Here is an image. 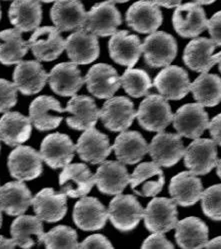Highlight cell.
Instances as JSON below:
<instances>
[{"label":"cell","instance_id":"1","mask_svg":"<svg viewBox=\"0 0 221 249\" xmlns=\"http://www.w3.org/2000/svg\"><path fill=\"white\" fill-rule=\"evenodd\" d=\"M136 118L145 130L162 132L172 122L173 114L166 98L159 94H150L140 103Z\"/></svg>","mask_w":221,"mask_h":249},{"label":"cell","instance_id":"2","mask_svg":"<svg viewBox=\"0 0 221 249\" xmlns=\"http://www.w3.org/2000/svg\"><path fill=\"white\" fill-rule=\"evenodd\" d=\"M142 53L148 66L153 68L166 67L176 57L177 43L171 34L164 31H155L144 39Z\"/></svg>","mask_w":221,"mask_h":249},{"label":"cell","instance_id":"3","mask_svg":"<svg viewBox=\"0 0 221 249\" xmlns=\"http://www.w3.org/2000/svg\"><path fill=\"white\" fill-rule=\"evenodd\" d=\"M177 204L173 199L153 198L143 211L144 225L150 232L165 233L174 229L178 222Z\"/></svg>","mask_w":221,"mask_h":249},{"label":"cell","instance_id":"4","mask_svg":"<svg viewBox=\"0 0 221 249\" xmlns=\"http://www.w3.org/2000/svg\"><path fill=\"white\" fill-rule=\"evenodd\" d=\"M143 207L130 194H117L110 201L108 218L112 225L123 232L134 229L143 218Z\"/></svg>","mask_w":221,"mask_h":249},{"label":"cell","instance_id":"5","mask_svg":"<svg viewBox=\"0 0 221 249\" xmlns=\"http://www.w3.org/2000/svg\"><path fill=\"white\" fill-rule=\"evenodd\" d=\"M103 125L111 131L122 132L131 126L136 118L133 102L125 96L107 99L99 112Z\"/></svg>","mask_w":221,"mask_h":249},{"label":"cell","instance_id":"6","mask_svg":"<svg viewBox=\"0 0 221 249\" xmlns=\"http://www.w3.org/2000/svg\"><path fill=\"white\" fill-rule=\"evenodd\" d=\"M172 122L173 127L180 136L196 139L207 129L209 118L201 104L188 103L177 109Z\"/></svg>","mask_w":221,"mask_h":249},{"label":"cell","instance_id":"7","mask_svg":"<svg viewBox=\"0 0 221 249\" xmlns=\"http://www.w3.org/2000/svg\"><path fill=\"white\" fill-rule=\"evenodd\" d=\"M28 46L39 61L57 59L65 49V40L60 31L53 26L36 28L28 40Z\"/></svg>","mask_w":221,"mask_h":249},{"label":"cell","instance_id":"8","mask_svg":"<svg viewBox=\"0 0 221 249\" xmlns=\"http://www.w3.org/2000/svg\"><path fill=\"white\" fill-rule=\"evenodd\" d=\"M42 157L30 146L18 145L8 156L10 175L19 181L37 178L42 173Z\"/></svg>","mask_w":221,"mask_h":249},{"label":"cell","instance_id":"9","mask_svg":"<svg viewBox=\"0 0 221 249\" xmlns=\"http://www.w3.org/2000/svg\"><path fill=\"white\" fill-rule=\"evenodd\" d=\"M121 23V14L113 2L104 1L93 5L86 13L83 28L96 36L106 37L114 34Z\"/></svg>","mask_w":221,"mask_h":249},{"label":"cell","instance_id":"10","mask_svg":"<svg viewBox=\"0 0 221 249\" xmlns=\"http://www.w3.org/2000/svg\"><path fill=\"white\" fill-rule=\"evenodd\" d=\"M184 164L195 175L209 173L218 162L216 143L207 138H196L185 148Z\"/></svg>","mask_w":221,"mask_h":249},{"label":"cell","instance_id":"11","mask_svg":"<svg viewBox=\"0 0 221 249\" xmlns=\"http://www.w3.org/2000/svg\"><path fill=\"white\" fill-rule=\"evenodd\" d=\"M207 18L204 8L195 2H189L176 7L172 24L181 37L195 38L207 28Z\"/></svg>","mask_w":221,"mask_h":249},{"label":"cell","instance_id":"12","mask_svg":"<svg viewBox=\"0 0 221 249\" xmlns=\"http://www.w3.org/2000/svg\"><path fill=\"white\" fill-rule=\"evenodd\" d=\"M84 80L88 91L99 99L113 97L121 86L116 69L106 63L94 64L88 70Z\"/></svg>","mask_w":221,"mask_h":249},{"label":"cell","instance_id":"13","mask_svg":"<svg viewBox=\"0 0 221 249\" xmlns=\"http://www.w3.org/2000/svg\"><path fill=\"white\" fill-rule=\"evenodd\" d=\"M148 152L153 162L157 165L171 167L184 156L185 147L178 133H166L162 131L158 132L152 138L148 145Z\"/></svg>","mask_w":221,"mask_h":249},{"label":"cell","instance_id":"14","mask_svg":"<svg viewBox=\"0 0 221 249\" xmlns=\"http://www.w3.org/2000/svg\"><path fill=\"white\" fill-rule=\"evenodd\" d=\"M65 49L71 62L80 65L95 61L100 53L97 36L83 27L75 30L65 39Z\"/></svg>","mask_w":221,"mask_h":249},{"label":"cell","instance_id":"15","mask_svg":"<svg viewBox=\"0 0 221 249\" xmlns=\"http://www.w3.org/2000/svg\"><path fill=\"white\" fill-rule=\"evenodd\" d=\"M125 20L132 30L142 34H150L157 31L163 18L157 4L151 0H139L128 8Z\"/></svg>","mask_w":221,"mask_h":249},{"label":"cell","instance_id":"16","mask_svg":"<svg viewBox=\"0 0 221 249\" xmlns=\"http://www.w3.org/2000/svg\"><path fill=\"white\" fill-rule=\"evenodd\" d=\"M153 85L160 94L168 100H179L190 91L188 73L182 67L168 65L156 75Z\"/></svg>","mask_w":221,"mask_h":249},{"label":"cell","instance_id":"17","mask_svg":"<svg viewBox=\"0 0 221 249\" xmlns=\"http://www.w3.org/2000/svg\"><path fill=\"white\" fill-rule=\"evenodd\" d=\"M75 151V145L68 135L52 133L42 140L39 153L49 167L58 169L71 162Z\"/></svg>","mask_w":221,"mask_h":249},{"label":"cell","instance_id":"18","mask_svg":"<svg viewBox=\"0 0 221 249\" xmlns=\"http://www.w3.org/2000/svg\"><path fill=\"white\" fill-rule=\"evenodd\" d=\"M110 57L119 65L132 68L142 54V44L135 34L127 30H117L108 43Z\"/></svg>","mask_w":221,"mask_h":249},{"label":"cell","instance_id":"19","mask_svg":"<svg viewBox=\"0 0 221 249\" xmlns=\"http://www.w3.org/2000/svg\"><path fill=\"white\" fill-rule=\"evenodd\" d=\"M165 183L162 169L155 162H142L129 176L133 192L142 197H153L161 192Z\"/></svg>","mask_w":221,"mask_h":249},{"label":"cell","instance_id":"20","mask_svg":"<svg viewBox=\"0 0 221 249\" xmlns=\"http://www.w3.org/2000/svg\"><path fill=\"white\" fill-rule=\"evenodd\" d=\"M61 192L71 198H80L87 195L95 184L94 175L83 163L68 164L59 175Z\"/></svg>","mask_w":221,"mask_h":249},{"label":"cell","instance_id":"21","mask_svg":"<svg viewBox=\"0 0 221 249\" xmlns=\"http://www.w3.org/2000/svg\"><path fill=\"white\" fill-rule=\"evenodd\" d=\"M85 80L77 64L62 62L55 65L48 74V83L53 92L68 97L75 95L83 86Z\"/></svg>","mask_w":221,"mask_h":249},{"label":"cell","instance_id":"22","mask_svg":"<svg viewBox=\"0 0 221 249\" xmlns=\"http://www.w3.org/2000/svg\"><path fill=\"white\" fill-rule=\"evenodd\" d=\"M65 112L59 101L52 96L36 97L29 106V119L33 126L40 131L57 128L62 121L61 116L55 113Z\"/></svg>","mask_w":221,"mask_h":249},{"label":"cell","instance_id":"23","mask_svg":"<svg viewBox=\"0 0 221 249\" xmlns=\"http://www.w3.org/2000/svg\"><path fill=\"white\" fill-rule=\"evenodd\" d=\"M48 80V74L39 61L26 60L17 63L13 72V83L23 95L40 92Z\"/></svg>","mask_w":221,"mask_h":249},{"label":"cell","instance_id":"24","mask_svg":"<svg viewBox=\"0 0 221 249\" xmlns=\"http://www.w3.org/2000/svg\"><path fill=\"white\" fill-rule=\"evenodd\" d=\"M31 204L39 219L57 222L67 212V195L63 192H55L53 188H44L32 198Z\"/></svg>","mask_w":221,"mask_h":249},{"label":"cell","instance_id":"25","mask_svg":"<svg viewBox=\"0 0 221 249\" xmlns=\"http://www.w3.org/2000/svg\"><path fill=\"white\" fill-rule=\"evenodd\" d=\"M65 111L72 114L66 119L67 125L72 129L82 131L94 127L100 112L91 97L76 94L68 101Z\"/></svg>","mask_w":221,"mask_h":249},{"label":"cell","instance_id":"26","mask_svg":"<svg viewBox=\"0 0 221 249\" xmlns=\"http://www.w3.org/2000/svg\"><path fill=\"white\" fill-rule=\"evenodd\" d=\"M75 149L83 161L99 164L110 155L112 146H110L109 139L105 134L92 127L85 130L79 137Z\"/></svg>","mask_w":221,"mask_h":249},{"label":"cell","instance_id":"27","mask_svg":"<svg viewBox=\"0 0 221 249\" xmlns=\"http://www.w3.org/2000/svg\"><path fill=\"white\" fill-rule=\"evenodd\" d=\"M53 24L60 32L82 28L86 12L80 0H56L50 10Z\"/></svg>","mask_w":221,"mask_h":249},{"label":"cell","instance_id":"28","mask_svg":"<svg viewBox=\"0 0 221 249\" xmlns=\"http://www.w3.org/2000/svg\"><path fill=\"white\" fill-rule=\"evenodd\" d=\"M108 219L105 206L95 197L83 196L73 209V221L82 230L95 231L103 228Z\"/></svg>","mask_w":221,"mask_h":249},{"label":"cell","instance_id":"29","mask_svg":"<svg viewBox=\"0 0 221 249\" xmlns=\"http://www.w3.org/2000/svg\"><path fill=\"white\" fill-rule=\"evenodd\" d=\"M216 44L206 37H195L184 49L183 61L188 68L199 73H206L217 63L213 51Z\"/></svg>","mask_w":221,"mask_h":249},{"label":"cell","instance_id":"30","mask_svg":"<svg viewBox=\"0 0 221 249\" xmlns=\"http://www.w3.org/2000/svg\"><path fill=\"white\" fill-rule=\"evenodd\" d=\"M129 174L120 161H104L94 174L95 184L100 192L108 195L120 194L129 184Z\"/></svg>","mask_w":221,"mask_h":249},{"label":"cell","instance_id":"31","mask_svg":"<svg viewBox=\"0 0 221 249\" xmlns=\"http://www.w3.org/2000/svg\"><path fill=\"white\" fill-rule=\"evenodd\" d=\"M203 186L201 180L191 171H183L172 177L169 184V193L176 204L192 206L200 200Z\"/></svg>","mask_w":221,"mask_h":249},{"label":"cell","instance_id":"32","mask_svg":"<svg viewBox=\"0 0 221 249\" xmlns=\"http://www.w3.org/2000/svg\"><path fill=\"white\" fill-rule=\"evenodd\" d=\"M11 24L21 32H29L42 20V7L39 0H13L8 11Z\"/></svg>","mask_w":221,"mask_h":249},{"label":"cell","instance_id":"33","mask_svg":"<svg viewBox=\"0 0 221 249\" xmlns=\"http://www.w3.org/2000/svg\"><path fill=\"white\" fill-rule=\"evenodd\" d=\"M112 149L118 161L132 165L141 161L148 152V145L139 132L122 131L116 137Z\"/></svg>","mask_w":221,"mask_h":249},{"label":"cell","instance_id":"34","mask_svg":"<svg viewBox=\"0 0 221 249\" xmlns=\"http://www.w3.org/2000/svg\"><path fill=\"white\" fill-rule=\"evenodd\" d=\"M32 198L30 190L22 181L7 182L0 187V208L10 216L24 214Z\"/></svg>","mask_w":221,"mask_h":249},{"label":"cell","instance_id":"35","mask_svg":"<svg viewBox=\"0 0 221 249\" xmlns=\"http://www.w3.org/2000/svg\"><path fill=\"white\" fill-rule=\"evenodd\" d=\"M32 130L29 117L19 112H5L0 118V140L8 146H18L30 137Z\"/></svg>","mask_w":221,"mask_h":249},{"label":"cell","instance_id":"36","mask_svg":"<svg viewBox=\"0 0 221 249\" xmlns=\"http://www.w3.org/2000/svg\"><path fill=\"white\" fill-rule=\"evenodd\" d=\"M10 232L15 246L30 248L36 243L40 245L44 235L42 220L37 216L21 214L12 222Z\"/></svg>","mask_w":221,"mask_h":249},{"label":"cell","instance_id":"37","mask_svg":"<svg viewBox=\"0 0 221 249\" xmlns=\"http://www.w3.org/2000/svg\"><path fill=\"white\" fill-rule=\"evenodd\" d=\"M175 239L181 248H204L208 242V227L198 217L190 216L177 222Z\"/></svg>","mask_w":221,"mask_h":249},{"label":"cell","instance_id":"38","mask_svg":"<svg viewBox=\"0 0 221 249\" xmlns=\"http://www.w3.org/2000/svg\"><path fill=\"white\" fill-rule=\"evenodd\" d=\"M29 46L22 38V32L16 28L0 32V62L13 65L21 61L26 55Z\"/></svg>","mask_w":221,"mask_h":249},{"label":"cell","instance_id":"39","mask_svg":"<svg viewBox=\"0 0 221 249\" xmlns=\"http://www.w3.org/2000/svg\"><path fill=\"white\" fill-rule=\"evenodd\" d=\"M190 91L197 103L213 107L221 102V78L216 74L201 73L190 83Z\"/></svg>","mask_w":221,"mask_h":249},{"label":"cell","instance_id":"40","mask_svg":"<svg viewBox=\"0 0 221 249\" xmlns=\"http://www.w3.org/2000/svg\"><path fill=\"white\" fill-rule=\"evenodd\" d=\"M120 83L125 92L134 98L146 96L152 87L150 76L143 69L128 68L120 76Z\"/></svg>","mask_w":221,"mask_h":249},{"label":"cell","instance_id":"41","mask_svg":"<svg viewBox=\"0 0 221 249\" xmlns=\"http://www.w3.org/2000/svg\"><path fill=\"white\" fill-rule=\"evenodd\" d=\"M42 243L46 248H78L77 233L69 226L58 225L44 233Z\"/></svg>","mask_w":221,"mask_h":249},{"label":"cell","instance_id":"42","mask_svg":"<svg viewBox=\"0 0 221 249\" xmlns=\"http://www.w3.org/2000/svg\"><path fill=\"white\" fill-rule=\"evenodd\" d=\"M201 207L204 214L212 220L221 221V184H215L202 192Z\"/></svg>","mask_w":221,"mask_h":249},{"label":"cell","instance_id":"43","mask_svg":"<svg viewBox=\"0 0 221 249\" xmlns=\"http://www.w3.org/2000/svg\"><path fill=\"white\" fill-rule=\"evenodd\" d=\"M17 102V88L13 82L0 78V113L7 112Z\"/></svg>","mask_w":221,"mask_h":249},{"label":"cell","instance_id":"44","mask_svg":"<svg viewBox=\"0 0 221 249\" xmlns=\"http://www.w3.org/2000/svg\"><path fill=\"white\" fill-rule=\"evenodd\" d=\"M207 29L211 40L217 46H221V11L213 14L211 18L207 20Z\"/></svg>","mask_w":221,"mask_h":249},{"label":"cell","instance_id":"45","mask_svg":"<svg viewBox=\"0 0 221 249\" xmlns=\"http://www.w3.org/2000/svg\"><path fill=\"white\" fill-rule=\"evenodd\" d=\"M78 248H113L111 244L104 235L102 234H93L88 236L85 240H83L79 245Z\"/></svg>","mask_w":221,"mask_h":249},{"label":"cell","instance_id":"46","mask_svg":"<svg viewBox=\"0 0 221 249\" xmlns=\"http://www.w3.org/2000/svg\"><path fill=\"white\" fill-rule=\"evenodd\" d=\"M141 248H174V246L163 233H153L144 240Z\"/></svg>","mask_w":221,"mask_h":249},{"label":"cell","instance_id":"47","mask_svg":"<svg viewBox=\"0 0 221 249\" xmlns=\"http://www.w3.org/2000/svg\"><path fill=\"white\" fill-rule=\"evenodd\" d=\"M212 140L221 146V113L212 118L208 123V127Z\"/></svg>","mask_w":221,"mask_h":249},{"label":"cell","instance_id":"48","mask_svg":"<svg viewBox=\"0 0 221 249\" xmlns=\"http://www.w3.org/2000/svg\"><path fill=\"white\" fill-rule=\"evenodd\" d=\"M182 0H153V2L158 6L164 8H176L181 4Z\"/></svg>","mask_w":221,"mask_h":249},{"label":"cell","instance_id":"49","mask_svg":"<svg viewBox=\"0 0 221 249\" xmlns=\"http://www.w3.org/2000/svg\"><path fill=\"white\" fill-rule=\"evenodd\" d=\"M15 243L13 239H7L0 235V248H14Z\"/></svg>","mask_w":221,"mask_h":249},{"label":"cell","instance_id":"50","mask_svg":"<svg viewBox=\"0 0 221 249\" xmlns=\"http://www.w3.org/2000/svg\"><path fill=\"white\" fill-rule=\"evenodd\" d=\"M204 248H221V236L215 237L212 240H208Z\"/></svg>","mask_w":221,"mask_h":249},{"label":"cell","instance_id":"51","mask_svg":"<svg viewBox=\"0 0 221 249\" xmlns=\"http://www.w3.org/2000/svg\"><path fill=\"white\" fill-rule=\"evenodd\" d=\"M195 3H198L199 5H209L213 2H215L216 0H193Z\"/></svg>","mask_w":221,"mask_h":249},{"label":"cell","instance_id":"52","mask_svg":"<svg viewBox=\"0 0 221 249\" xmlns=\"http://www.w3.org/2000/svg\"><path fill=\"white\" fill-rule=\"evenodd\" d=\"M216 172L217 175L219 176V178H221V159L218 160V162L216 164Z\"/></svg>","mask_w":221,"mask_h":249},{"label":"cell","instance_id":"53","mask_svg":"<svg viewBox=\"0 0 221 249\" xmlns=\"http://www.w3.org/2000/svg\"><path fill=\"white\" fill-rule=\"evenodd\" d=\"M216 60H217L216 64H218V69H219V71L221 72V51L216 54Z\"/></svg>","mask_w":221,"mask_h":249},{"label":"cell","instance_id":"54","mask_svg":"<svg viewBox=\"0 0 221 249\" xmlns=\"http://www.w3.org/2000/svg\"><path fill=\"white\" fill-rule=\"evenodd\" d=\"M109 1L113 3H125L129 1V0H109Z\"/></svg>","mask_w":221,"mask_h":249},{"label":"cell","instance_id":"55","mask_svg":"<svg viewBox=\"0 0 221 249\" xmlns=\"http://www.w3.org/2000/svg\"><path fill=\"white\" fill-rule=\"evenodd\" d=\"M2 225V209L0 208V227Z\"/></svg>","mask_w":221,"mask_h":249},{"label":"cell","instance_id":"56","mask_svg":"<svg viewBox=\"0 0 221 249\" xmlns=\"http://www.w3.org/2000/svg\"><path fill=\"white\" fill-rule=\"evenodd\" d=\"M40 2H45V3H50V2H54L56 1V0H39Z\"/></svg>","mask_w":221,"mask_h":249},{"label":"cell","instance_id":"57","mask_svg":"<svg viewBox=\"0 0 221 249\" xmlns=\"http://www.w3.org/2000/svg\"><path fill=\"white\" fill-rule=\"evenodd\" d=\"M1 15H2V13H1V6H0V19H1Z\"/></svg>","mask_w":221,"mask_h":249},{"label":"cell","instance_id":"58","mask_svg":"<svg viewBox=\"0 0 221 249\" xmlns=\"http://www.w3.org/2000/svg\"><path fill=\"white\" fill-rule=\"evenodd\" d=\"M0 149H1V146H0Z\"/></svg>","mask_w":221,"mask_h":249}]
</instances>
